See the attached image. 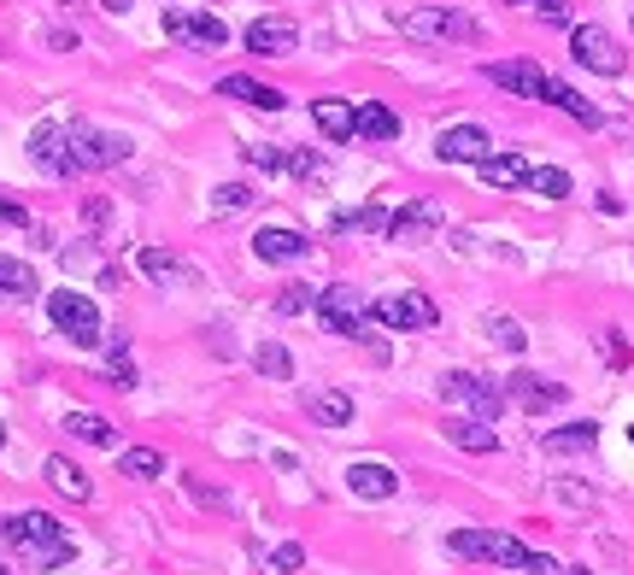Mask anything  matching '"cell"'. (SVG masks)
<instances>
[{
	"label": "cell",
	"instance_id": "31",
	"mask_svg": "<svg viewBox=\"0 0 634 575\" xmlns=\"http://www.w3.org/2000/svg\"><path fill=\"white\" fill-rule=\"evenodd\" d=\"M253 370L271 382H294V353L282 341H264V346H253Z\"/></svg>",
	"mask_w": 634,
	"mask_h": 575
},
{
	"label": "cell",
	"instance_id": "19",
	"mask_svg": "<svg viewBox=\"0 0 634 575\" xmlns=\"http://www.w3.org/2000/svg\"><path fill=\"white\" fill-rule=\"evenodd\" d=\"M312 123H318L330 141H353V135H359V112H353V100H341V94L312 100Z\"/></svg>",
	"mask_w": 634,
	"mask_h": 575
},
{
	"label": "cell",
	"instance_id": "16",
	"mask_svg": "<svg viewBox=\"0 0 634 575\" xmlns=\"http://www.w3.org/2000/svg\"><path fill=\"white\" fill-rule=\"evenodd\" d=\"M346 493L353 500H394L400 493V470L394 464H382V458H359V464H346Z\"/></svg>",
	"mask_w": 634,
	"mask_h": 575
},
{
	"label": "cell",
	"instance_id": "36",
	"mask_svg": "<svg viewBox=\"0 0 634 575\" xmlns=\"http://www.w3.org/2000/svg\"><path fill=\"white\" fill-rule=\"evenodd\" d=\"M371 235V230H382L388 235V212H382V205H359V212H341L335 218V235Z\"/></svg>",
	"mask_w": 634,
	"mask_h": 575
},
{
	"label": "cell",
	"instance_id": "3",
	"mask_svg": "<svg viewBox=\"0 0 634 575\" xmlns=\"http://www.w3.org/2000/svg\"><path fill=\"white\" fill-rule=\"evenodd\" d=\"M446 552L470 564H500V569H529V558H535L517 534H500V528H459L446 534Z\"/></svg>",
	"mask_w": 634,
	"mask_h": 575
},
{
	"label": "cell",
	"instance_id": "38",
	"mask_svg": "<svg viewBox=\"0 0 634 575\" xmlns=\"http://www.w3.org/2000/svg\"><path fill=\"white\" fill-rule=\"evenodd\" d=\"M248 205H253L248 182H218L212 189V212H248Z\"/></svg>",
	"mask_w": 634,
	"mask_h": 575
},
{
	"label": "cell",
	"instance_id": "4",
	"mask_svg": "<svg viewBox=\"0 0 634 575\" xmlns=\"http://www.w3.org/2000/svg\"><path fill=\"white\" fill-rule=\"evenodd\" d=\"M441 400L459 405L464 417H482V423H494L500 411L511 405L505 387L494 376H476V370H446V376H441Z\"/></svg>",
	"mask_w": 634,
	"mask_h": 575
},
{
	"label": "cell",
	"instance_id": "21",
	"mask_svg": "<svg viewBox=\"0 0 634 575\" xmlns=\"http://www.w3.org/2000/svg\"><path fill=\"white\" fill-rule=\"evenodd\" d=\"M441 435L453 441L459 452H482V458H487V452H500L494 423H482V417H446V423H441Z\"/></svg>",
	"mask_w": 634,
	"mask_h": 575
},
{
	"label": "cell",
	"instance_id": "12",
	"mask_svg": "<svg viewBox=\"0 0 634 575\" xmlns=\"http://www.w3.org/2000/svg\"><path fill=\"white\" fill-rule=\"evenodd\" d=\"M446 223V212L435 200H405L400 212H388V241H400V246H417V241H429Z\"/></svg>",
	"mask_w": 634,
	"mask_h": 575
},
{
	"label": "cell",
	"instance_id": "50",
	"mask_svg": "<svg viewBox=\"0 0 634 575\" xmlns=\"http://www.w3.org/2000/svg\"><path fill=\"white\" fill-rule=\"evenodd\" d=\"M628 441H634V428H628Z\"/></svg>",
	"mask_w": 634,
	"mask_h": 575
},
{
	"label": "cell",
	"instance_id": "2",
	"mask_svg": "<svg viewBox=\"0 0 634 575\" xmlns=\"http://www.w3.org/2000/svg\"><path fill=\"white\" fill-rule=\"evenodd\" d=\"M130 159V135L100 130V123H66V176L71 171H112Z\"/></svg>",
	"mask_w": 634,
	"mask_h": 575
},
{
	"label": "cell",
	"instance_id": "6",
	"mask_svg": "<svg viewBox=\"0 0 634 575\" xmlns=\"http://www.w3.org/2000/svg\"><path fill=\"white\" fill-rule=\"evenodd\" d=\"M48 317H53L59 335L77 341V346H100V341H107V323H100L94 300L77 294V288H53V294H48Z\"/></svg>",
	"mask_w": 634,
	"mask_h": 575
},
{
	"label": "cell",
	"instance_id": "48",
	"mask_svg": "<svg viewBox=\"0 0 634 575\" xmlns=\"http://www.w3.org/2000/svg\"><path fill=\"white\" fill-rule=\"evenodd\" d=\"M0 446H7V423H0Z\"/></svg>",
	"mask_w": 634,
	"mask_h": 575
},
{
	"label": "cell",
	"instance_id": "41",
	"mask_svg": "<svg viewBox=\"0 0 634 575\" xmlns=\"http://www.w3.org/2000/svg\"><path fill=\"white\" fill-rule=\"evenodd\" d=\"M289 171L305 176V182H323V176H330V164H323V153H312V148H289Z\"/></svg>",
	"mask_w": 634,
	"mask_h": 575
},
{
	"label": "cell",
	"instance_id": "20",
	"mask_svg": "<svg viewBox=\"0 0 634 575\" xmlns=\"http://www.w3.org/2000/svg\"><path fill=\"white\" fill-rule=\"evenodd\" d=\"M218 94H223V100H241V107H253V112H282V107H289V94H282V89H264L259 77H223Z\"/></svg>",
	"mask_w": 634,
	"mask_h": 575
},
{
	"label": "cell",
	"instance_id": "26",
	"mask_svg": "<svg viewBox=\"0 0 634 575\" xmlns=\"http://www.w3.org/2000/svg\"><path fill=\"white\" fill-rule=\"evenodd\" d=\"M353 112H359V135L364 141H394L400 135V118L382 107V100H353Z\"/></svg>",
	"mask_w": 634,
	"mask_h": 575
},
{
	"label": "cell",
	"instance_id": "29",
	"mask_svg": "<svg viewBox=\"0 0 634 575\" xmlns=\"http://www.w3.org/2000/svg\"><path fill=\"white\" fill-rule=\"evenodd\" d=\"M546 452H593L600 446V423H564V428H546Z\"/></svg>",
	"mask_w": 634,
	"mask_h": 575
},
{
	"label": "cell",
	"instance_id": "28",
	"mask_svg": "<svg viewBox=\"0 0 634 575\" xmlns=\"http://www.w3.org/2000/svg\"><path fill=\"white\" fill-rule=\"evenodd\" d=\"M66 435L89 441V446H118V428H112V417H100V411H71Z\"/></svg>",
	"mask_w": 634,
	"mask_h": 575
},
{
	"label": "cell",
	"instance_id": "33",
	"mask_svg": "<svg viewBox=\"0 0 634 575\" xmlns=\"http://www.w3.org/2000/svg\"><path fill=\"white\" fill-rule=\"evenodd\" d=\"M36 294V271L24 259H0V300H30Z\"/></svg>",
	"mask_w": 634,
	"mask_h": 575
},
{
	"label": "cell",
	"instance_id": "35",
	"mask_svg": "<svg viewBox=\"0 0 634 575\" xmlns=\"http://www.w3.org/2000/svg\"><path fill=\"white\" fill-rule=\"evenodd\" d=\"M107 382H112V387H135V382H141L130 346H124V335H112V346H107Z\"/></svg>",
	"mask_w": 634,
	"mask_h": 575
},
{
	"label": "cell",
	"instance_id": "14",
	"mask_svg": "<svg viewBox=\"0 0 634 575\" xmlns=\"http://www.w3.org/2000/svg\"><path fill=\"white\" fill-rule=\"evenodd\" d=\"M494 153V135L482 130V123H453V130L435 135V159L441 164H482Z\"/></svg>",
	"mask_w": 634,
	"mask_h": 575
},
{
	"label": "cell",
	"instance_id": "10",
	"mask_svg": "<svg viewBox=\"0 0 634 575\" xmlns=\"http://www.w3.org/2000/svg\"><path fill=\"white\" fill-rule=\"evenodd\" d=\"M165 36L182 41V48H200V53H218L230 41V24L212 12H194V7H165Z\"/></svg>",
	"mask_w": 634,
	"mask_h": 575
},
{
	"label": "cell",
	"instance_id": "13",
	"mask_svg": "<svg viewBox=\"0 0 634 575\" xmlns=\"http://www.w3.org/2000/svg\"><path fill=\"white\" fill-rule=\"evenodd\" d=\"M505 400L541 417V411H558L570 400V387L552 382V376H535V370H517V376H505Z\"/></svg>",
	"mask_w": 634,
	"mask_h": 575
},
{
	"label": "cell",
	"instance_id": "39",
	"mask_svg": "<svg viewBox=\"0 0 634 575\" xmlns=\"http://www.w3.org/2000/svg\"><path fill=\"white\" fill-rule=\"evenodd\" d=\"M312 305H318V288H305V282H289L276 294V312L282 317H300V312H312Z\"/></svg>",
	"mask_w": 634,
	"mask_h": 575
},
{
	"label": "cell",
	"instance_id": "23",
	"mask_svg": "<svg viewBox=\"0 0 634 575\" xmlns=\"http://www.w3.org/2000/svg\"><path fill=\"white\" fill-rule=\"evenodd\" d=\"M42 470H48L53 493H66V500H77V505H89V500H94V482H89L83 470H77V464L66 458V452H53V458H48Z\"/></svg>",
	"mask_w": 634,
	"mask_h": 575
},
{
	"label": "cell",
	"instance_id": "1",
	"mask_svg": "<svg viewBox=\"0 0 634 575\" xmlns=\"http://www.w3.org/2000/svg\"><path fill=\"white\" fill-rule=\"evenodd\" d=\"M0 541H7L12 552H24L36 569H59V564L77 558L66 523L48 517V511H12V517H0Z\"/></svg>",
	"mask_w": 634,
	"mask_h": 575
},
{
	"label": "cell",
	"instance_id": "46",
	"mask_svg": "<svg viewBox=\"0 0 634 575\" xmlns=\"http://www.w3.org/2000/svg\"><path fill=\"white\" fill-rule=\"evenodd\" d=\"M100 7H107V12H130V0H100Z\"/></svg>",
	"mask_w": 634,
	"mask_h": 575
},
{
	"label": "cell",
	"instance_id": "32",
	"mask_svg": "<svg viewBox=\"0 0 634 575\" xmlns=\"http://www.w3.org/2000/svg\"><path fill=\"white\" fill-rule=\"evenodd\" d=\"M523 189L541 194V200H570V171H558V164H529Z\"/></svg>",
	"mask_w": 634,
	"mask_h": 575
},
{
	"label": "cell",
	"instance_id": "43",
	"mask_svg": "<svg viewBox=\"0 0 634 575\" xmlns=\"http://www.w3.org/2000/svg\"><path fill=\"white\" fill-rule=\"evenodd\" d=\"M300 564H305V546H300V541H282V546L271 552V569H276V575H294Z\"/></svg>",
	"mask_w": 634,
	"mask_h": 575
},
{
	"label": "cell",
	"instance_id": "47",
	"mask_svg": "<svg viewBox=\"0 0 634 575\" xmlns=\"http://www.w3.org/2000/svg\"><path fill=\"white\" fill-rule=\"evenodd\" d=\"M505 7H529V0H505Z\"/></svg>",
	"mask_w": 634,
	"mask_h": 575
},
{
	"label": "cell",
	"instance_id": "51",
	"mask_svg": "<svg viewBox=\"0 0 634 575\" xmlns=\"http://www.w3.org/2000/svg\"><path fill=\"white\" fill-rule=\"evenodd\" d=\"M570 575H582V569H570Z\"/></svg>",
	"mask_w": 634,
	"mask_h": 575
},
{
	"label": "cell",
	"instance_id": "45",
	"mask_svg": "<svg viewBox=\"0 0 634 575\" xmlns=\"http://www.w3.org/2000/svg\"><path fill=\"white\" fill-rule=\"evenodd\" d=\"M605 359H611V364H617V370L628 364V341L617 335V329H611V335H605Z\"/></svg>",
	"mask_w": 634,
	"mask_h": 575
},
{
	"label": "cell",
	"instance_id": "25",
	"mask_svg": "<svg viewBox=\"0 0 634 575\" xmlns=\"http://www.w3.org/2000/svg\"><path fill=\"white\" fill-rule=\"evenodd\" d=\"M30 159H42L48 171L66 176V123H36L30 130Z\"/></svg>",
	"mask_w": 634,
	"mask_h": 575
},
{
	"label": "cell",
	"instance_id": "30",
	"mask_svg": "<svg viewBox=\"0 0 634 575\" xmlns=\"http://www.w3.org/2000/svg\"><path fill=\"white\" fill-rule=\"evenodd\" d=\"M118 470H124L130 482H159V476H165V458H159L153 446H124V452H118Z\"/></svg>",
	"mask_w": 634,
	"mask_h": 575
},
{
	"label": "cell",
	"instance_id": "15",
	"mask_svg": "<svg viewBox=\"0 0 634 575\" xmlns=\"http://www.w3.org/2000/svg\"><path fill=\"white\" fill-rule=\"evenodd\" d=\"M300 48V24L294 18H253L248 24V53L253 59H289Z\"/></svg>",
	"mask_w": 634,
	"mask_h": 575
},
{
	"label": "cell",
	"instance_id": "49",
	"mask_svg": "<svg viewBox=\"0 0 634 575\" xmlns=\"http://www.w3.org/2000/svg\"><path fill=\"white\" fill-rule=\"evenodd\" d=\"M0 575H7V564H0Z\"/></svg>",
	"mask_w": 634,
	"mask_h": 575
},
{
	"label": "cell",
	"instance_id": "5",
	"mask_svg": "<svg viewBox=\"0 0 634 575\" xmlns=\"http://www.w3.org/2000/svg\"><path fill=\"white\" fill-rule=\"evenodd\" d=\"M318 323L330 329L341 341H364V323H371V300H364V288H346V282H330L318 288Z\"/></svg>",
	"mask_w": 634,
	"mask_h": 575
},
{
	"label": "cell",
	"instance_id": "37",
	"mask_svg": "<svg viewBox=\"0 0 634 575\" xmlns=\"http://www.w3.org/2000/svg\"><path fill=\"white\" fill-rule=\"evenodd\" d=\"M487 341H494V346H505V353H523V346H529V335H523V323L517 317H487Z\"/></svg>",
	"mask_w": 634,
	"mask_h": 575
},
{
	"label": "cell",
	"instance_id": "18",
	"mask_svg": "<svg viewBox=\"0 0 634 575\" xmlns=\"http://www.w3.org/2000/svg\"><path fill=\"white\" fill-rule=\"evenodd\" d=\"M135 264H141V276L159 282V288H177V282H189V288H194V282H200V271H194L189 259H177L171 246H141V259H135Z\"/></svg>",
	"mask_w": 634,
	"mask_h": 575
},
{
	"label": "cell",
	"instance_id": "44",
	"mask_svg": "<svg viewBox=\"0 0 634 575\" xmlns=\"http://www.w3.org/2000/svg\"><path fill=\"white\" fill-rule=\"evenodd\" d=\"M529 7H535L541 24H570V7H564V0H529Z\"/></svg>",
	"mask_w": 634,
	"mask_h": 575
},
{
	"label": "cell",
	"instance_id": "22",
	"mask_svg": "<svg viewBox=\"0 0 634 575\" xmlns=\"http://www.w3.org/2000/svg\"><path fill=\"white\" fill-rule=\"evenodd\" d=\"M305 417L318 428H346L353 423V394H341V387H318V394H305Z\"/></svg>",
	"mask_w": 634,
	"mask_h": 575
},
{
	"label": "cell",
	"instance_id": "52",
	"mask_svg": "<svg viewBox=\"0 0 634 575\" xmlns=\"http://www.w3.org/2000/svg\"><path fill=\"white\" fill-rule=\"evenodd\" d=\"M171 7H177V0H171Z\"/></svg>",
	"mask_w": 634,
	"mask_h": 575
},
{
	"label": "cell",
	"instance_id": "24",
	"mask_svg": "<svg viewBox=\"0 0 634 575\" xmlns=\"http://www.w3.org/2000/svg\"><path fill=\"white\" fill-rule=\"evenodd\" d=\"M476 171H482L487 189H523V182H529V159L523 153H487Z\"/></svg>",
	"mask_w": 634,
	"mask_h": 575
},
{
	"label": "cell",
	"instance_id": "17",
	"mask_svg": "<svg viewBox=\"0 0 634 575\" xmlns=\"http://www.w3.org/2000/svg\"><path fill=\"white\" fill-rule=\"evenodd\" d=\"M253 253H259L264 264H294V259L312 253V235L294 230V223H264V230L253 235Z\"/></svg>",
	"mask_w": 634,
	"mask_h": 575
},
{
	"label": "cell",
	"instance_id": "27",
	"mask_svg": "<svg viewBox=\"0 0 634 575\" xmlns=\"http://www.w3.org/2000/svg\"><path fill=\"white\" fill-rule=\"evenodd\" d=\"M546 107H558V112H570L576 123H587V130H600V107H593L587 94H576L570 82H558V77H552V89H546Z\"/></svg>",
	"mask_w": 634,
	"mask_h": 575
},
{
	"label": "cell",
	"instance_id": "34",
	"mask_svg": "<svg viewBox=\"0 0 634 575\" xmlns=\"http://www.w3.org/2000/svg\"><path fill=\"white\" fill-rule=\"evenodd\" d=\"M182 482V493L200 505V511H230L235 500H230V487H218V482H207V476H177Z\"/></svg>",
	"mask_w": 634,
	"mask_h": 575
},
{
	"label": "cell",
	"instance_id": "8",
	"mask_svg": "<svg viewBox=\"0 0 634 575\" xmlns=\"http://www.w3.org/2000/svg\"><path fill=\"white\" fill-rule=\"evenodd\" d=\"M371 323L400 329V335H417V329L441 323V305L429 294H382V300H371Z\"/></svg>",
	"mask_w": 634,
	"mask_h": 575
},
{
	"label": "cell",
	"instance_id": "9",
	"mask_svg": "<svg viewBox=\"0 0 634 575\" xmlns=\"http://www.w3.org/2000/svg\"><path fill=\"white\" fill-rule=\"evenodd\" d=\"M570 59H576L582 71H593V77H623V48L611 41V30H600V24H576L570 30Z\"/></svg>",
	"mask_w": 634,
	"mask_h": 575
},
{
	"label": "cell",
	"instance_id": "42",
	"mask_svg": "<svg viewBox=\"0 0 634 575\" xmlns=\"http://www.w3.org/2000/svg\"><path fill=\"white\" fill-rule=\"evenodd\" d=\"M552 500H558V505H576V511H593V505H600V493L582 487V482H552Z\"/></svg>",
	"mask_w": 634,
	"mask_h": 575
},
{
	"label": "cell",
	"instance_id": "40",
	"mask_svg": "<svg viewBox=\"0 0 634 575\" xmlns=\"http://www.w3.org/2000/svg\"><path fill=\"white\" fill-rule=\"evenodd\" d=\"M241 159L253 164V171H289V148H264V141H253V148H241Z\"/></svg>",
	"mask_w": 634,
	"mask_h": 575
},
{
	"label": "cell",
	"instance_id": "11",
	"mask_svg": "<svg viewBox=\"0 0 634 575\" xmlns=\"http://www.w3.org/2000/svg\"><path fill=\"white\" fill-rule=\"evenodd\" d=\"M482 77L494 82V89L517 94V100H546V89H552V77L535 65V59H494V65H482Z\"/></svg>",
	"mask_w": 634,
	"mask_h": 575
},
{
	"label": "cell",
	"instance_id": "7",
	"mask_svg": "<svg viewBox=\"0 0 634 575\" xmlns=\"http://www.w3.org/2000/svg\"><path fill=\"white\" fill-rule=\"evenodd\" d=\"M400 36H412V41H482V24L459 7H412V12H400Z\"/></svg>",
	"mask_w": 634,
	"mask_h": 575
}]
</instances>
